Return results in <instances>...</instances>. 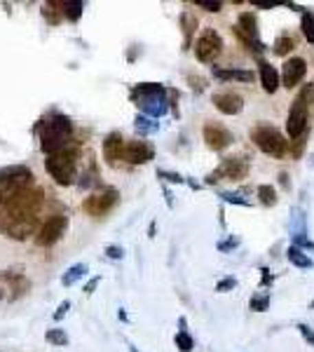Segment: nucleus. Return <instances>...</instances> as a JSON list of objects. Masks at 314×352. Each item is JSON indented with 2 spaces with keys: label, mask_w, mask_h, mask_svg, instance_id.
Instances as JSON below:
<instances>
[{
  "label": "nucleus",
  "mask_w": 314,
  "mask_h": 352,
  "mask_svg": "<svg viewBox=\"0 0 314 352\" xmlns=\"http://www.w3.org/2000/svg\"><path fill=\"white\" fill-rule=\"evenodd\" d=\"M181 24H183L186 47H188V45H190V38H192V31H195V26H197V19L190 12H183V14H181Z\"/></svg>",
  "instance_id": "obj_24"
},
{
  "label": "nucleus",
  "mask_w": 314,
  "mask_h": 352,
  "mask_svg": "<svg viewBox=\"0 0 314 352\" xmlns=\"http://www.w3.org/2000/svg\"><path fill=\"white\" fill-rule=\"evenodd\" d=\"M43 16L49 26H56L61 19H64V14H61V10H59V3H54V0H49V3L43 5Z\"/></svg>",
  "instance_id": "obj_21"
},
{
  "label": "nucleus",
  "mask_w": 314,
  "mask_h": 352,
  "mask_svg": "<svg viewBox=\"0 0 314 352\" xmlns=\"http://www.w3.org/2000/svg\"><path fill=\"white\" fill-rule=\"evenodd\" d=\"M106 254H108L111 258H122V256H124L122 247H113V244H111V247H106Z\"/></svg>",
  "instance_id": "obj_40"
},
{
  "label": "nucleus",
  "mask_w": 314,
  "mask_h": 352,
  "mask_svg": "<svg viewBox=\"0 0 314 352\" xmlns=\"http://www.w3.org/2000/svg\"><path fill=\"white\" fill-rule=\"evenodd\" d=\"M155 157V148H153L148 141H129L124 144V153H122V160L129 164H146Z\"/></svg>",
  "instance_id": "obj_11"
},
{
  "label": "nucleus",
  "mask_w": 314,
  "mask_h": 352,
  "mask_svg": "<svg viewBox=\"0 0 314 352\" xmlns=\"http://www.w3.org/2000/svg\"><path fill=\"white\" fill-rule=\"evenodd\" d=\"M176 348H179L181 352H190L192 348H195V340L190 338V333L188 331H179L176 333Z\"/></svg>",
  "instance_id": "obj_28"
},
{
  "label": "nucleus",
  "mask_w": 314,
  "mask_h": 352,
  "mask_svg": "<svg viewBox=\"0 0 314 352\" xmlns=\"http://www.w3.org/2000/svg\"><path fill=\"white\" fill-rule=\"evenodd\" d=\"M148 122H150L148 118H136V129H139V132H144V134L153 132V129H157V124H148Z\"/></svg>",
  "instance_id": "obj_35"
},
{
  "label": "nucleus",
  "mask_w": 314,
  "mask_h": 352,
  "mask_svg": "<svg viewBox=\"0 0 314 352\" xmlns=\"http://www.w3.org/2000/svg\"><path fill=\"white\" fill-rule=\"evenodd\" d=\"M312 308H314V300H312Z\"/></svg>",
  "instance_id": "obj_45"
},
{
  "label": "nucleus",
  "mask_w": 314,
  "mask_h": 352,
  "mask_svg": "<svg viewBox=\"0 0 314 352\" xmlns=\"http://www.w3.org/2000/svg\"><path fill=\"white\" fill-rule=\"evenodd\" d=\"M235 287H237V280L232 275H227V277H223L218 285H216V292H218V294H227V292H232Z\"/></svg>",
  "instance_id": "obj_31"
},
{
  "label": "nucleus",
  "mask_w": 314,
  "mask_h": 352,
  "mask_svg": "<svg viewBox=\"0 0 314 352\" xmlns=\"http://www.w3.org/2000/svg\"><path fill=\"white\" fill-rule=\"evenodd\" d=\"M204 141L211 151H225L232 144V132L218 122H207L204 124Z\"/></svg>",
  "instance_id": "obj_10"
},
{
  "label": "nucleus",
  "mask_w": 314,
  "mask_h": 352,
  "mask_svg": "<svg viewBox=\"0 0 314 352\" xmlns=\"http://www.w3.org/2000/svg\"><path fill=\"white\" fill-rule=\"evenodd\" d=\"M218 174L230 181H242V179H247V174H249V162L244 160V157H227L218 167Z\"/></svg>",
  "instance_id": "obj_15"
},
{
  "label": "nucleus",
  "mask_w": 314,
  "mask_h": 352,
  "mask_svg": "<svg viewBox=\"0 0 314 352\" xmlns=\"http://www.w3.org/2000/svg\"><path fill=\"white\" fill-rule=\"evenodd\" d=\"M164 94H167V89L155 82H144L131 89V99L136 101V106H141L153 118H159L167 113V99H164Z\"/></svg>",
  "instance_id": "obj_4"
},
{
  "label": "nucleus",
  "mask_w": 314,
  "mask_h": 352,
  "mask_svg": "<svg viewBox=\"0 0 314 352\" xmlns=\"http://www.w3.org/2000/svg\"><path fill=\"white\" fill-rule=\"evenodd\" d=\"M66 228H68V217H64V214H54V217H49L36 230V244L38 247H52V244H56L66 235Z\"/></svg>",
  "instance_id": "obj_8"
},
{
  "label": "nucleus",
  "mask_w": 314,
  "mask_h": 352,
  "mask_svg": "<svg viewBox=\"0 0 314 352\" xmlns=\"http://www.w3.org/2000/svg\"><path fill=\"white\" fill-rule=\"evenodd\" d=\"M99 282H101V277H94V280H92V282H89V285H87V287H85V294H92V292H94V289H96V285H99Z\"/></svg>",
  "instance_id": "obj_42"
},
{
  "label": "nucleus",
  "mask_w": 314,
  "mask_h": 352,
  "mask_svg": "<svg viewBox=\"0 0 314 352\" xmlns=\"http://www.w3.org/2000/svg\"><path fill=\"white\" fill-rule=\"evenodd\" d=\"M214 106L223 116H237V113H242L244 109V99L232 92H221V94H214Z\"/></svg>",
  "instance_id": "obj_14"
},
{
  "label": "nucleus",
  "mask_w": 314,
  "mask_h": 352,
  "mask_svg": "<svg viewBox=\"0 0 314 352\" xmlns=\"http://www.w3.org/2000/svg\"><path fill=\"white\" fill-rule=\"evenodd\" d=\"M307 73V64L305 59L300 56H293V59H287V64L282 68V80H284V87L287 89H293Z\"/></svg>",
  "instance_id": "obj_13"
},
{
  "label": "nucleus",
  "mask_w": 314,
  "mask_h": 352,
  "mask_svg": "<svg viewBox=\"0 0 314 352\" xmlns=\"http://www.w3.org/2000/svg\"><path fill=\"white\" fill-rule=\"evenodd\" d=\"M260 82H262V89L267 94H275L277 87H279V73L277 68L267 61H260Z\"/></svg>",
  "instance_id": "obj_18"
},
{
  "label": "nucleus",
  "mask_w": 314,
  "mask_h": 352,
  "mask_svg": "<svg viewBox=\"0 0 314 352\" xmlns=\"http://www.w3.org/2000/svg\"><path fill=\"white\" fill-rule=\"evenodd\" d=\"M267 305H270V294H258V296H254L249 300V308L256 312H265Z\"/></svg>",
  "instance_id": "obj_29"
},
{
  "label": "nucleus",
  "mask_w": 314,
  "mask_h": 352,
  "mask_svg": "<svg viewBox=\"0 0 314 352\" xmlns=\"http://www.w3.org/2000/svg\"><path fill=\"white\" fill-rule=\"evenodd\" d=\"M235 247H239V237H230V240H225V242L218 244L221 252H230V249H235Z\"/></svg>",
  "instance_id": "obj_38"
},
{
  "label": "nucleus",
  "mask_w": 314,
  "mask_h": 352,
  "mask_svg": "<svg viewBox=\"0 0 314 352\" xmlns=\"http://www.w3.org/2000/svg\"><path fill=\"white\" fill-rule=\"evenodd\" d=\"M287 258L295 265V268H302V270H310L312 265H314L312 258L307 256V254H302V249H298V247H289Z\"/></svg>",
  "instance_id": "obj_20"
},
{
  "label": "nucleus",
  "mask_w": 314,
  "mask_h": 352,
  "mask_svg": "<svg viewBox=\"0 0 314 352\" xmlns=\"http://www.w3.org/2000/svg\"><path fill=\"white\" fill-rule=\"evenodd\" d=\"M293 242L298 244V249L300 247H305V249H314V242L310 240V237H302V235H295L293 237Z\"/></svg>",
  "instance_id": "obj_39"
},
{
  "label": "nucleus",
  "mask_w": 314,
  "mask_h": 352,
  "mask_svg": "<svg viewBox=\"0 0 314 352\" xmlns=\"http://www.w3.org/2000/svg\"><path fill=\"white\" fill-rule=\"evenodd\" d=\"M129 350H131V352H139V350H136V348H134V345H129Z\"/></svg>",
  "instance_id": "obj_44"
},
{
  "label": "nucleus",
  "mask_w": 314,
  "mask_h": 352,
  "mask_svg": "<svg viewBox=\"0 0 314 352\" xmlns=\"http://www.w3.org/2000/svg\"><path fill=\"white\" fill-rule=\"evenodd\" d=\"M298 331H300V336L305 338L307 343H310L312 348H314V329H312L310 324H302V322H300V324H298Z\"/></svg>",
  "instance_id": "obj_34"
},
{
  "label": "nucleus",
  "mask_w": 314,
  "mask_h": 352,
  "mask_svg": "<svg viewBox=\"0 0 314 352\" xmlns=\"http://www.w3.org/2000/svg\"><path fill=\"white\" fill-rule=\"evenodd\" d=\"M85 272H87V265H85V263H78V265H73V268L68 270V275L64 277V285H66V287H68V285H73V282H76V280H80V277H82Z\"/></svg>",
  "instance_id": "obj_30"
},
{
  "label": "nucleus",
  "mask_w": 314,
  "mask_h": 352,
  "mask_svg": "<svg viewBox=\"0 0 314 352\" xmlns=\"http://www.w3.org/2000/svg\"><path fill=\"white\" fill-rule=\"evenodd\" d=\"M3 280L8 282V285H10V292H12V296H10V298L21 296V294H26V289L31 287L24 275H14V272H5Z\"/></svg>",
  "instance_id": "obj_19"
},
{
  "label": "nucleus",
  "mask_w": 314,
  "mask_h": 352,
  "mask_svg": "<svg viewBox=\"0 0 314 352\" xmlns=\"http://www.w3.org/2000/svg\"><path fill=\"white\" fill-rule=\"evenodd\" d=\"M258 197H260V202L265 204V207L277 204V190L272 188V186H258Z\"/></svg>",
  "instance_id": "obj_25"
},
{
  "label": "nucleus",
  "mask_w": 314,
  "mask_h": 352,
  "mask_svg": "<svg viewBox=\"0 0 314 352\" xmlns=\"http://www.w3.org/2000/svg\"><path fill=\"white\" fill-rule=\"evenodd\" d=\"M124 153V139L120 132H111L104 141V157L108 164H117Z\"/></svg>",
  "instance_id": "obj_16"
},
{
  "label": "nucleus",
  "mask_w": 314,
  "mask_h": 352,
  "mask_svg": "<svg viewBox=\"0 0 314 352\" xmlns=\"http://www.w3.org/2000/svg\"><path fill=\"white\" fill-rule=\"evenodd\" d=\"M36 132L40 139V151L45 155H52L56 151L68 148V144L73 139V122L61 113H49L43 120H38Z\"/></svg>",
  "instance_id": "obj_2"
},
{
  "label": "nucleus",
  "mask_w": 314,
  "mask_h": 352,
  "mask_svg": "<svg viewBox=\"0 0 314 352\" xmlns=\"http://www.w3.org/2000/svg\"><path fill=\"white\" fill-rule=\"evenodd\" d=\"M302 36L307 38V43H314V14L302 12Z\"/></svg>",
  "instance_id": "obj_26"
},
{
  "label": "nucleus",
  "mask_w": 314,
  "mask_h": 352,
  "mask_svg": "<svg viewBox=\"0 0 314 352\" xmlns=\"http://www.w3.org/2000/svg\"><path fill=\"white\" fill-rule=\"evenodd\" d=\"M45 202V190L40 186H28L16 192L12 202L0 214V228L10 240H26L28 235H36L38 230V214Z\"/></svg>",
  "instance_id": "obj_1"
},
{
  "label": "nucleus",
  "mask_w": 314,
  "mask_h": 352,
  "mask_svg": "<svg viewBox=\"0 0 314 352\" xmlns=\"http://www.w3.org/2000/svg\"><path fill=\"white\" fill-rule=\"evenodd\" d=\"M82 8H85L82 3H73V0L61 3V0H59V10H61V14H64L68 21H78L80 16H82Z\"/></svg>",
  "instance_id": "obj_22"
},
{
  "label": "nucleus",
  "mask_w": 314,
  "mask_h": 352,
  "mask_svg": "<svg viewBox=\"0 0 314 352\" xmlns=\"http://www.w3.org/2000/svg\"><path fill=\"white\" fill-rule=\"evenodd\" d=\"M298 101H300V104H305V106L312 104V101H314V85H307V87L302 89L300 96H298Z\"/></svg>",
  "instance_id": "obj_33"
},
{
  "label": "nucleus",
  "mask_w": 314,
  "mask_h": 352,
  "mask_svg": "<svg viewBox=\"0 0 314 352\" xmlns=\"http://www.w3.org/2000/svg\"><path fill=\"white\" fill-rule=\"evenodd\" d=\"M251 139L256 141V146H258L265 155L284 157L289 151V141L284 139L275 127H270V124H258V127L254 129V134H251Z\"/></svg>",
  "instance_id": "obj_6"
},
{
  "label": "nucleus",
  "mask_w": 314,
  "mask_h": 352,
  "mask_svg": "<svg viewBox=\"0 0 314 352\" xmlns=\"http://www.w3.org/2000/svg\"><path fill=\"white\" fill-rule=\"evenodd\" d=\"M31 179H33V174L28 172L26 167H10V169H5V172H0V214L12 202V197L16 192L33 186Z\"/></svg>",
  "instance_id": "obj_5"
},
{
  "label": "nucleus",
  "mask_w": 314,
  "mask_h": 352,
  "mask_svg": "<svg viewBox=\"0 0 314 352\" xmlns=\"http://www.w3.org/2000/svg\"><path fill=\"white\" fill-rule=\"evenodd\" d=\"M197 8H204L207 12H221L223 3H204V0H197Z\"/></svg>",
  "instance_id": "obj_37"
},
{
  "label": "nucleus",
  "mask_w": 314,
  "mask_h": 352,
  "mask_svg": "<svg viewBox=\"0 0 314 352\" xmlns=\"http://www.w3.org/2000/svg\"><path fill=\"white\" fill-rule=\"evenodd\" d=\"M305 129H307V106L295 99L293 109L289 113V120H287V132L291 139H298V136L305 134Z\"/></svg>",
  "instance_id": "obj_12"
},
{
  "label": "nucleus",
  "mask_w": 314,
  "mask_h": 352,
  "mask_svg": "<svg viewBox=\"0 0 314 352\" xmlns=\"http://www.w3.org/2000/svg\"><path fill=\"white\" fill-rule=\"evenodd\" d=\"M117 200H120V192L115 188H104L101 192H92L89 197H85L82 212L92 219H104L117 204Z\"/></svg>",
  "instance_id": "obj_7"
},
{
  "label": "nucleus",
  "mask_w": 314,
  "mask_h": 352,
  "mask_svg": "<svg viewBox=\"0 0 314 352\" xmlns=\"http://www.w3.org/2000/svg\"><path fill=\"white\" fill-rule=\"evenodd\" d=\"M295 47V41L291 36H279L277 43H275V54L277 56H287L291 50Z\"/></svg>",
  "instance_id": "obj_23"
},
{
  "label": "nucleus",
  "mask_w": 314,
  "mask_h": 352,
  "mask_svg": "<svg viewBox=\"0 0 314 352\" xmlns=\"http://www.w3.org/2000/svg\"><path fill=\"white\" fill-rule=\"evenodd\" d=\"M157 174L162 176V179L171 181V184H183V176H181V174H174V172H164V169H159Z\"/></svg>",
  "instance_id": "obj_36"
},
{
  "label": "nucleus",
  "mask_w": 314,
  "mask_h": 352,
  "mask_svg": "<svg viewBox=\"0 0 314 352\" xmlns=\"http://www.w3.org/2000/svg\"><path fill=\"white\" fill-rule=\"evenodd\" d=\"M223 52V38L218 36V31L207 28V31L199 36V41L195 43V54L202 64H211Z\"/></svg>",
  "instance_id": "obj_9"
},
{
  "label": "nucleus",
  "mask_w": 314,
  "mask_h": 352,
  "mask_svg": "<svg viewBox=\"0 0 314 352\" xmlns=\"http://www.w3.org/2000/svg\"><path fill=\"white\" fill-rule=\"evenodd\" d=\"M221 197H223V202H232V204H239V207H247L249 204L239 192H221Z\"/></svg>",
  "instance_id": "obj_32"
},
{
  "label": "nucleus",
  "mask_w": 314,
  "mask_h": 352,
  "mask_svg": "<svg viewBox=\"0 0 314 352\" xmlns=\"http://www.w3.org/2000/svg\"><path fill=\"white\" fill-rule=\"evenodd\" d=\"M45 169L52 176L59 186H71L73 179H76V169H78V148H64L56 151L52 155H47L45 160Z\"/></svg>",
  "instance_id": "obj_3"
},
{
  "label": "nucleus",
  "mask_w": 314,
  "mask_h": 352,
  "mask_svg": "<svg viewBox=\"0 0 314 352\" xmlns=\"http://www.w3.org/2000/svg\"><path fill=\"white\" fill-rule=\"evenodd\" d=\"M260 272H262V287L272 285V275H267V272H270V270H265V268H262Z\"/></svg>",
  "instance_id": "obj_43"
},
{
  "label": "nucleus",
  "mask_w": 314,
  "mask_h": 352,
  "mask_svg": "<svg viewBox=\"0 0 314 352\" xmlns=\"http://www.w3.org/2000/svg\"><path fill=\"white\" fill-rule=\"evenodd\" d=\"M211 76L218 78V80L254 82V71H239V68H221V66H211Z\"/></svg>",
  "instance_id": "obj_17"
},
{
  "label": "nucleus",
  "mask_w": 314,
  "mask_h": 352,
  "mask_svg": "<svg viewBox=\"0 0 314 352\" xmlns=\"http://www.w3.org/2000/svg\"><path fill=\"white\" fill-rule=\"evenodd\" d=\"M68 305H71V303H68V300H64V303H61V305H59V310H56V312H54V320H61V317H64V315H66Z\"/></svg>",
  "instance_id": "obj_41"
},
{
  "label": "nucleus",
  "mask_w": 314,
  "mask_h": 352,
  "mask_svg": "<svg viewBox=\"0 0 314 352\" xmlns=\"http://www.w3.org/2000/svg\"><path fill=\"white\" fill-rule=\"evenodd\" d=\"M45 338H47V343H52V345H68V333L64 329H49V331L45 333Z\"/></svg>",
  "instance_id": "obj_27"
}]
</instances>
